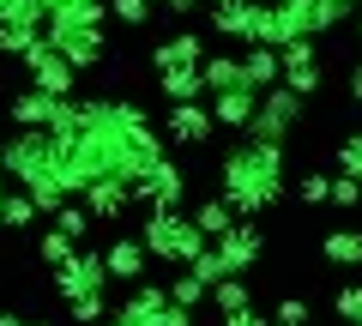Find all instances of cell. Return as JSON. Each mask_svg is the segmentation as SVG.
I'll return each instance as SVG.
<instances>
[{
    "label": "cell",
    "mask_w": 362,
    "mask_h": 326,
    "mask_svg": "<svg viewBox=\"0 0 362 326\" xmlns=\"http://www.w3.org/2000/svg\"><path fill=\"white\" fill-rule=\"evenodd\" d=\"M218 194L235 206V218H259L284 199V145L235 139L218 157Z\"/></svg>",
    "instance_id": "obj_1"
},
{
    "label": "cell",
    "mask_w": 362,
    "mask_h": 326,
    "mask_svg": "<svg viewBox=\"0 0 362 326\" xmlns=\"http://www.w3.org/2000/svg\"><path fill=\"white\" fill-rule=\"evenodd\" d=\"M0 170H6V182L25 187L49 218L61 206H73V187L61 175V139L54 133H13V139L0 145Z\"/></svg>",
    "instance_id": "obj_2"
},
{
    "label": "cell",
    "mask_w": 362,
    "mask_h": 326,
    "mask_svg": "<svg viewBox=\"0 0 362 326\" xmlns=\"http://www.w3.org/2000/svg\"><path fill=\"white\" fill-rule=\"evenodd\" d=\"M139 242H145V254H151V260L181 266V272H187V266H194L199 254L211 248V242H206V230L194 223V211H145Z\"/></svg>",
    "instance_id": "obj_3"
},
{
    "label": "cell",
    "mask_w": 362,
    "mask_h": 326,
    "mask_svg": "<svg viewBox=\"0 0 362 326\" xmlns=\"http://www.w3.org/2000/svg\"><path fill=\"white\" fill-rule=\"evenodd\" d=\"M296 127H302V97L290 91V85H278V91H266V97H259L254 127H247L242 139H254V145H284Z\"/></svg>",
    "instance_id": "obj_4"
},
{
    "label": "cell",
    "mask_w": 362,
    "mask_h": 326,
    "mask_svg": "<svg viewBox=\"0 0 362 326\" xmlns=\"http://www.w3.org/2000/svg\"><path fill=\"white\" fill-rule=\"evenodd\" d=\"M109 260H103V248H78L73 254V266H61L54 272V290H61V302H85V296H109Z\"/></svg>",
    "instance_id": "obj_5"
},
{
    "label": "cell",
    "mask_w": 362,
    "mask_h": 326,
    "mask_svg": "<svg viewBox=\"0 0 362 326\" xmlns=\"http://www.w3.org/2000/svg\"><path fill=\"white\" fill-rule=\"evenodd\" d=\"M163 139L181 145V151L211 145V139H218V115H211V103H175V109H163Z\"/></svg>",
    "instance_id": "obj_6"
},
{
    "label": "cell",
    "mask_w": 362,
    "mask_h": 326,
    "mask_svg": "<svg viewBox=\"0 0 362 326\" xmlns=\"http://www.w3.org/2000/svg\"><path fill=\"white\" fill-rule=\"evenodd\" d=\"M25 73H30V85H37V91H49V97H73V85H78V66L66 61L49 37L25 54Z\"/></svg>",
    "instance_id": "obj_7"
},
{
    "label": "cell",
    "mask_w": 362,
    "mask_h": 326,
    "mask_svg": "<svg viewBox=\"0 0 362 326\" xmlns=\"http://www.w3.org/2000/svg\"><path fill=\"white\" fill-rule=\"evenodd\" d=\"M133 194H139L145 211H181V199H187V170H181L175 157H163V163L133 187Z\"/></svg>",
    "instance_id": "obj_8"
},
{
    "label": "cell",
    "mask_w": 362,
    "mask_h": 326,
    "mask_svg": "<svg viewBox=\"0 0 362 326\" xmlns=\"http://www.w3.org/2000/svg\"><path fill=\"white\" fill-rule=\"evenodd\" d=\"M49 42L66 54V61L78 66V73H90V66H103V54H109V42H103V25H54L49 30Z\"/></svg>",
    "instance_id": "obj_9"
},
{
    "label": "cell",
    "mask_w": 362,
    "mask_h": 326,
    "mask_svg": "<svg viewBox=\"0 0 362 326\" xmlns=\"http://www.w3.org/2000/svg\"><path fill=\"white\" fill-rule=\"evenodd\" d=\"M211 248H218V254H223V266H230V272L242 278L247 266H259V260H266V230H259L254 218H242V223H235L230 235H218Z\"/></svg>",
    "instance_id": "obj_10"
},
{
    "label": "cell",
    "mask_w": 362,
    "mask_h": 326,
    "mask_svg": "<svg viewBox=\"0 0 362 326\" xmlns=\"http://www.w3.org/2000/svg\"><path fill=\"white\" fill-rule=\"evenodd\" d=\"M78 199H85V211H90L97 223H121V218H127L133 206H139L133 182H121V175H103V182L90 187V194H78Z\"/></svg>",
    "instance_id": "obj_11"
},
{
    "label": "cell",
    "mask_w": 362,
    "mask_h": 326,
    "mask_svg": "<svg viewBox=\"0 0 362 326\" xmlns=\"http://www.w3.org/2000/svg\"><path fill=\"white\" fill-rule=\"evenodd\" d=\"M211 30L235 49H254V25H259V0H223V6H206Z\"/></svg>",
    "instance_id": "obj_12"
},
{
    "label": "cell",
    "mask_w": 362,
    "mask_h": 326,
    "mask_svg": "<svg viewBox=\"0 0 362 326\" xmlns=\"http://www.w3.org/2000/svg\"><path fill=\"white\" fill-rule=\"evenodd\" d=\"M211 54H206V37L199 30H175V37H163L151 49V66H157V78L163 73H181V66H206Z\"/></svg>",
    "instance_id": "obj_13"
},
{
    "label": "cell",
    "mask_w": 362,
    "mask_h": 326,
    "mask_svg": "<svg viewBox=\"0 0 362 326\" xmlns=\"http://www.w3.org/2000/svg\"><path fill=\"white\" fill-rule=\"evenodd\" d=\"M66 97H49V91H37V85H25V91L6 103V115H13V127L18 133H49L54 127V109H61Z\"/></svg>",
    "instance_id": "obj_14"
},
{
    "label": "cell",
    "mask_w": 362,
    "mask_h": 326,
    "mask_svg": "<svg viewBox=\"0 0 362 326\" xmlns=\"http://www.w3.org/2000/svg\"><path fill=\"white\" fill-rule=\"evenodd\" d=\"M284 54V85L296 97H314L326 85V66H320V54H314V42H290V49H278Z\"/></svg>",
    "instance_id": "obj_15"
},
{
    "label": "cell",
    "mask_w": 362,
    "mask_h": 326,
    "mask_svg": "<svg viewBox=\"0 0 362 326\" xmlns=\"http://www.w3.org/2000/svg\"><path fill=\"white\" fill-rule=\"evenodd\" d=\"M103 260H109V278H121V284H145V242L139 235H115V242H103Z\"/></svg>",
    "instance_id": "obj_16"
},
{
    "label": "cell",
    "mask_w": 362,
    "mask_h": 326,
    "mask_svg": "<svg viewBox=\"0 0 362 326\" xmlns=\"http://www.w3.org/2000/svg\"><path fill=\"white\" fill-rule=\"evenodd\" d=\"M49 13V30L54 25H109V0H37Z\"/></svg>",
    "instance_id": "obj_17"
},
{
    "label": "cell",
    "mask_w": 362,
    "mask_h": 326,
    "mask_svg": "<svg viewBox=\"0 0 362 326\" xmlns=\"http://www.w3.org/2000/svg\"><path fill=\"white\" fill-rule=\"evenodd\" d=\"M254 109H259V91H254V85H242V91H223L218 103H211V115H218V127L247 133V127H254Z\"/></svg>",
    "instance_id": "obj_18"
},
{
    "label": "cell",
    "mask_w": 362,
    "mask_h": 326,
    "mask_svg": "<svg viewBox=\"0 0 362 326\" xmlns=\"http://www.w3.org/2000/svg\"><path fill=\"white\" fill-rule=\"evenodd\" d=\"M163 308H169V284H133L127 296H121V314H127L133 326H151Z\"/></svg>",
    "instance_id": "obj_19"
},
{
    "label": "cell",
    "mask_w": 362,
    "mask_h": 326,
    "mask_svg": "<svg viewBox=\"0 0 362 326\" xmlns=\"http://www.w3.org/2000/svg\"><path fill=\"white\" fill-rule=\"evenodd\" d=\"M242 66H247V85H254L259 97L284 85V54L278 49H242Z\"/></svg>",
    "instance_id": "obj_20"
},
{
    "label": "cell",
    "mask_w": 362,
    "mask_h": 326,
    "mask_svg": "<svg viewBox=\"0 0 362 326\" xmlns=\"http://www.w3.org/2000/svg\"><path fill=\"white\" fill-rule=\"evenodd\" d=\"M157 91H163V103H199L206 97V66H181V73H163L157 78Z\"/></svg>",
    "instance_id": "obj_21"
},
{
    "label": "cell",
    "mask_w": 362,
    "mask_h": 326,
    "mask_svg": "<svg viewBox=\"0 0 362 326\" xmlns=\"http://www.w3.org/2000/svg\"><path fill=\"white\" fill-rule=\"evenodd\" d=\"M242 85H247L242 49H235V54H211V61H206V91H211V97H223V91H242Z\"/></svg>",
    "instance_id": "obj_22"
},
{
    "label": "cell",
    "mask_w": 362,
    "mask_h": 326,
    "mask_svg": "<svg viewBox=\"0 0 362 326\" xmlns=\"http://www.w3.org/2000/svg\"><path fill=\"white\" fill-rule=\"evenodd\" d=\"M194 223L206 230V242H218V235H230L242 218H235V206L223 194H211V199H199V206H194Z\"/></svg>",
    "instance_id": "obj_23"
},
{
    "label": "cell",
    "mask_w": 362,
    "mask_h": 326,
    "mask_svg": "<svg viewBox=\"0 0 362 326\" xmlns=\"http://www.w3.org/2000/svg\"><path fill=\"white\" fill-rule=\"evenodd\" d=\"M320 254L332 266H344V272H362V230H326Z\"/></svg>",
    "instance_id": "obj_24"
},
{
    "label": "cell",
    "mask_w": 362,
    "mask_h": 326,
    "mask_svg": "<svg viewBox=\"0 0 362 326\" xmlns=\"http://www.w3.org/2000/svg\"><path fill=\"white\" fill-rule=\"evenodd\" d=\"M49 37V30H37V25H13V18H0V54H13V61H25L37 42Z\"/></svg>",
    "instance_id": "obj_25"
},
{
    "label": "cell",
    "mask_w": 362,
    "mask_h": 326,
    "mask_svg": "<svg viewBox=\"0 0 362 326\" xmlns=\"http://www.w3.org/2000/svg\"><path fill=\"white\" fill-rule=\"evenodd\" d=\"M169 302H181L187 314H199L211 302V284H199L194 272H175V278H169Z\"/></svg>",
    "instance_id": "obj_26"
},
{
    "label": "cell",
    "mask_w": 362,
    "mask_h": 326,
    "mask_svg": "<svg viewBox=\"0 0 362 326\" xmlns=\"http://www.w3.org/2000/svg\"><path fill=\"white\" fill-rule=\"evenodd\" d=\"M211 302H218V320H230V314H247V308H254V290H247L242 278H223V284L211 290Z\"/></svg>",
    "instance_id": "obj_27"
},
{
    "label": "cell",
    "mask_w": 362,
    "mask_h": 326,
    "mask_svg": "<svg viewBox=\"0 0 362 326\" xmlns=\"http://www.w3.org/2000/svg\"><path fill=\"white\" fill-rule=\"evenodd\" d=\"M37 254H42V260L54 266V272H61V266H73L78 242H73V235H61V230H54V223H49V230H42V242H37Z\"/></svg>",
    "instance_id": "obj_28"
},
{
    "label": "cell",
    "mask_w": 362,
    "mask_h": 326,
    "mask_svg": "<svg viewBox=\"0 0 362 326\" xmlns=\"http://www.w3.org/2000/svg\"><path fill=\"white\" fill-rule=\"evenodd\" d=\"M90 223H97V218H90V211H85V199H73V206H61V211H54V230H61V235H73L78 248H85Z\"/></svg>",
    "instance_id": "obj_29"
},
{
    "label": "cell",
    "mask_w": 362,
    "mask_h": 326,
    "mask_svg": "<svg viewBox=\"0 0 362 326\" xmlns=\"http://www.w3.org/2000/svg\"><path fill=\"white\" fill-rule=\"evenodd\" d=\"M37 218H42V206L25 194V187H13V199H6V230H30Z\"/></svg>",
    "instance_id": "obj_30"
},
{
    "label": "cell",
    "mask_w": 362,
    "mask_h": 326,
    "mask_svg": "<svg viewBox=\"0 0 362 326\" xmlns=\"http://www.w3.org/2000/svg\"><path fill=\"white\" fill-rule=\"evenodd\" d=\"M296 199H302V206H332V175L308 170V175L296 182Z\"/></svg>",
    "instance_id": "obj_31"
},
{
    "label": "cell",
    "mask_w": 362,
    "mask_h": 326,
    "mask_svg": "<svg viewBox=\"0 0 362 326\" xmlns=\"http://www.w3.org/2000/svg\"><path fill=\"white\" fill-rule=\"evenodd\" d=\"M187 272H194V278H199V284H211V290H218V284H223V278H235V272H230V266H223V254H218V248H206V254H199V260H194V266H187Z\"/></svg>",
    "instance_id": "obj_32"
},
{
    "label": "cell",
    "mask_w": 362,
    "mask_h": 326,
    "mask_svg": "<svg viewBox=\"0 0 362 326\" xmlns=\"http://www.w3.org/2000/svg\"><path fill=\"white\" fill-rule=\"evenodd\" d=\"M314 13H320V30H338V25H350L362 6L356 0H314Z\"/></svg>",
    "instance_id": "obj_33"
},
{
    "label": "cell",
    "mask_w": 362,
    "mask_h": 326,
    "mask_svg": "<svg viewBox=\"0 0 362 326\" xmlns=\"http://www.w3.org/2000/svg\"><path fill=\"white\" fill-rule=\"evenodd\" d=\"M332 163H338V175H350V182H362V133H350L344 145L332 151Z\"/></svg>",
    "instance_id": "obj_34"
},
{
    "label": "cell",
    "mask_w": 362,
    "mask_h": 326,
    "mask_svg": "<svg viewBox=\"0 0 362 326\" xmlns=\"http://www.w3.org/2000/svg\"><path fill=\"white\" fill-rule=\"evenodd\" d=\"M332 308H338V320L362 326V284H338L332 290Z\"/></svg>",
    "instance_id": "obj_35"
},
{
    "label": "cell",
    "mask_w": 362,
    "mask_h": 326,
    "mask_svg": "<svg viewBox=\"0 0 362 326\" xmlns=\"http://www.w3.org/2000/svg\"><path fill=\"white\" fill-rule=\"evenodd\" d=\"M78 326H103L109 320V296H85V302H66Z\"/></svg>",
    "instance_id": "obj_36"
},
{
    "label": "cell",
    "mask_w": 362,
    "mask_h": 326,
    "mask_svg": "<svg viewBox=\"0 0 362 326\" xmlns=\"http://www.w3.org/2000/svg\"><path fill=\"white\" fill-rule=\"evenodd\" d=\"M272 326H308V302H302V296H278Z\"/></svg>",
    "instance_id": "obj_37"
},
{
    "label": "cell",
    "mask_w": 362,
    "mask_h": 326,
    "mask_svg": "<svg viewBox=\"0 0 362 326\" xmlns=\"http://www.w3.org/2000/svg\"><path fill=\"white\" fill-rule=\"evenodd\" d=\"M109 18H121V25H151V0H109Z\"/></svg>",
    "instance_id": "obj_38"
},
{
    "label": "cell",
    "mask_w": 362,
    "mask_h": 326,
    "mask_svg": "<svg viewBox=\"0 0 362 326\" xmlns=\"http://www.w3.org/2000/svg\"><path fill=\"white\" fill-rule=\"evenodd\" d=\"M332 206H338V211H362V182H350V175H332Z\"/></svg>",
    "instance_id": "obj_39"
},
{
    "label": "cell",
    "mask_w": 362,
    "mask_h": 326,
    "mask_svg": "<svg viewBox=\"0 0 362 326\" xmlns=\"http://www.w3.org/2000/svg\"><path fill=\"white\" fill-rule=\"evenodd\" d=\"M163 6H169V18H194L199 6H211V0H163Z\"/></svg>",
    "instance_id": "obj_40"
},
{
    "label": "cell",
    "mask_w": 362,
    "mask_h": 326,
    "mask_svg": "<svg viewBox=\"0 0 362 326\" xmlns=\"http://www.w3.org/2000/svg\"><path fill=\"white\" fill-rule=\"evenodd\" d=\"M218 326H272V320L259 308H247V314H230V320H218Z\"/></svg>",
    "instance_id": "obj_41"
},
{
    "label": "cell",
    "mask_w": 362,
    "mask_h": 326,
    "mask_svg": "<svg viewBox=\"0 0 362 326\" xmlns=\"http://www.w3.org/2000/svg\"><path fill=\"white\" fill-rule=\"evenodd\" d=\"M6 199H13V187L0 182V230H6Z\"/></svg>",
    "instance_id": "obj_42"
},
{
    "label": "cell",
    "mask_w": 362,
    "mask_h": 326,
    "mask_svg": "<svg viewBox=\"0 0 362 326\" xmlns=\"http://www.w3.org/2000/svg\"><path fill=\"white\" fill-rule=\"evenodd\" d=\"M0 326H30V320H25V314H6V308H0Z\"/></svg>",
    "instance_id": "obj_43"
},
{
    "label": "cell",
    "mask_w": 362,
    "mask_h": 326,
    "mask_svg": "<svg viewBox=\"0 0 362 326\" xmlns=\"http://www.w3.org/2000/svg\"><path fill=\"white\" fill-rule=\"evenodd\" d=\"M350 97H356V103H362V66H356V73H350Z\"/></svg>",
    "instance_id": "obj_44"
},
{
    "label": "cell",
    "mask_w": 362,
    "mask_h": 326,
    "mask_svg": "<svg viewBox=\"0 0 362 326\" xmlns=\"http://www.w3.org/2000/svg\"><path fill=\"white\" fill-rule=\"evenodd\" d=\"M18 6H25V0H0V18H13V13H18Z\"/></svg>",
    "instance_id": "obj_45"
},
{
    "label": "cell",
    "mask_w": 362,
    "mask_h": 326,
    "mask_svg": "<svg viewBox=\"0 0 362 326\" xmlns=\"http://www.w3.org/2000/svg\"><path fill=\"white\" fill-rule=\"evenodd\" d=\"M103 326H133V320H127V314H109V320H103Z\"/></svg>",
    "instance_id": "obj_46"
},
{
    "label": "cell",
    "mask_w": 362,
    "mask_h": 326,
    "mask_svg": "<svg viewBox=\"0 0 362 326\" xmlns=\"http://www.w3.org/2000/svg\"><path fill=\"white\" fill-rule=\"evenodd\" d=\"M356 37H362V13H356Z\"/></svg>",
    "instance_id": "obj_47"
},
{
    "label": "cell",
    "mask_w": 362,
    "mask_h": 326,
    "mask_svg": "<svg viewBox=\"0 0 362 326\" xmlns=\"http://www.w3.org/2000/svg\"><path fill=\"white\" fill-rule=\"evenodd\" d=\"M30 326H54V320H30Z\"/></svg>",
    "instance_id": "obj_48"
},
{
    "label": "cell",
    "mask_w": 362,
    "mask_h": 326,
    "mask_svg": "<svg viewBox=\"0 0 362 326\" xmlns=\"http://www.w3.org/2000/svg\"><path fill=\"white\" fill-rule=\"evenodd\" d=\"M151 6H163V0H151Z\"/></svg>",
    "instance_id": "obj_49"
},
{
    "label": "cell",
    "mask_w": 362,
    "mask_h": 326,
    "mask_svg": "<svg viewBox=\"0 0 362 326\" xmlns=\"http://www.w3.org/2000/svg\"><path fill=\"white\" fill-rule=\"evenodd\" d=\"M211 6H223V0H211Z\"/></svg>",
    "instance_id": "obj_50"
},
{
    "label": "cell",
    "mask_w": 362,
    "mask_h": 326,
    "mask_svg": "<svg viewBox=\"0 0 362 326\" xmlns=\"http://www.w3.org/2000/svg\"><path fill=\"white\" fill-rule=\"evenodd\" d=\"M356 6H362V0H356Z\"/></svg>",
    "instance_id": "obj_51"
}]
</instances>
